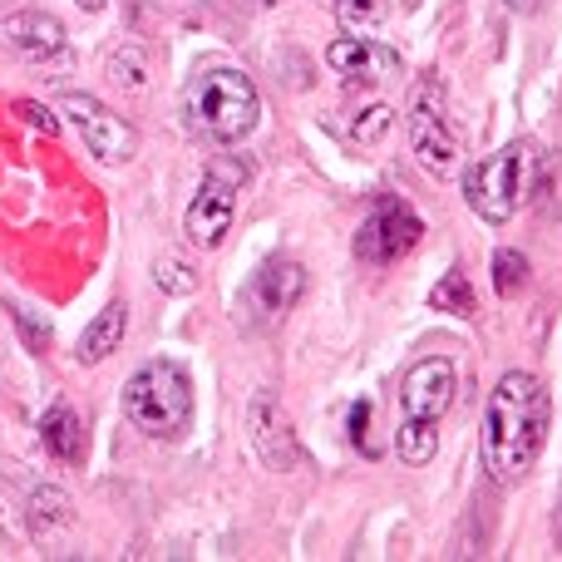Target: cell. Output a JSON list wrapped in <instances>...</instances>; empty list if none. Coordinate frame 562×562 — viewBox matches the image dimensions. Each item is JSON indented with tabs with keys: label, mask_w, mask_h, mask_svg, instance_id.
Masks as SVG:
<instances>
[{
	"label": "cell",
	"mask_w": 562,
	"mask_h": 562,
	"mask_svg": "<svg viewBox=\"0 0 562 562\" xmlns=\"http://www.w3.org/2000/svg\"><path fill=\"white\" fill-rule=\"evenodd\" d=\"M0 45L20 59L45 65V59L65 55V25L55 15H45V10H20V15L0 20Z\"/></svg>",
	"instance_id": "8fae6325"
},
{
	"label": "cell",
	"mask_w": 562,
	"mask_h": 562,
	"mask_svg": "<svg viewBox=\"0 0 562 562\" xmlns=\"http://www.w3.org/2000/svg\"><path fill=\"white\" fill-rule=\"evenodd\" d=\"M429 306H435V311H454V316H469V311H474L469 277L464 272H445V277H439V286L429 291Z\"/></svg>",
	"instance_id": "e0dca14e"
},
{
	"label": "cell",
	"mask_w": 562,
	"mask_h": 562,
	"mask_svg": "<svg viewBox=\"0 0 562 562\" xmlns=\"http://www.w3.org/2000/svg\"><path fill=\"white\" fill-rule=\"evenodd\" d=\"M366 419H370V405H366V400H360V405L350 409V439H356V445H360V449H366V454H370V439H366Z\"/></svg>",
	"instance_id": "484cf974"
},
{
	"label": "cell",
	"mask_w": 562,
	"mask_h": 562,
	"mask_svg": "<svg viewBox=\"0 0 562 562\" xmlns=\"http://www.w3.org/2000/svg\"><path fill=\"white\" fill-rule=\"evenodd\" d=\"M59 109H65V119H75V128L85 134V148L99 158V164H128V158L138 154V134L114 114V109L99 104V99L69 94Z\"/></svg>",
	"instance_id": "ba28073f"
},
{
	"label": "cell",
	"mask_w": 562,
	"mask_h": 562,
	"mask_svg": "<svg viewBox=\"0 0 562 562\" xmlns=\"http://www.w3.org/2000/svg\"><path fill=\"white\" fill-rule=\"evenodd\" d=\"M533 168H538L533 144H508V148H498V154L479 158L464 173L469 207L494 227L508 223V217L518 213V203L528 198V188H533Z\"/></svg>",
	"instance_id": "277c9868"
},
{
	"label": "cell",
	"mask_w": 562,
	"mask_h": 562,
	"mask_svg": "<svg viewBox=\"0 0 562 562\" xmlns=\"http://www.w3.org/2000/svg\"><path fill=\"white\" fill-rule=\"evenodd\" d=\"M548 419H553L548 390L528 370H508L484 409V464L494 484H518L533 474L548 439Z\"/></svg>",
	"instance_id": "6da1fadb"
},
{
	"label": "cell",
	"mask_w": 562,
	"mask_h": 562,
	"mask_svg": "<svg viewBox=\"0 0 562 562\" xmlns=\"http://www.w3.org/2000/svg\"><path fill=\"white\" fill-rule=\"evenodd\" d=\"M380 0H336V15L346 20V25H366V20H375Z\"/></svg>",
	"instance_id": "cb8c5ba5"
},
{
	"label": "cell",
	"mask_w": 562,
	"mask_h": 562,
	"mask_svg": "<svg viewBox=\"0 0 562 562\" xmlns=\"http://www.w3.org/2000/svg\"><path fill=\"white\" fill-rule=\"evenodd\" d=\"M243 178H247L243 164H207L203 183H198L193 203L183 213V233L193 247H203V252L223 247L227 227L237 217V188H243Z\"/></svg>",
	"instance_id": "5b68a950"
},
{
	"label": "cell",
	"mask_w": 562,
	"mask_h": 562,
	"mask_svg": "<svg viewBox=\"0 0 562 562\" xmlns=\"http://www.w3.org/2000/svg\"><path fill=\"white\" fill-rule=\"evenodd\" d=\"M326 65L336 69L340 79H350V85H385V79H400V69H405L395 49L380 45V40H366V35L330 40Z\"/></svg>",
	"instance_id": "30bf717a"
},
{
	"label": "cell",
	"mask_w": 562,
	"mask_h": 562,
	"mask_svg": "<svg viewBox=\"0 0 562 562\" xmlns=\"http://www.w3.org/2000/svg\"><path fill=\"white\" fill-rule=\"evenodd\" d=\"M252 5H281V0H252Z\"/></svg>",
	"instance_id": "f1b7e54d"
},
{
	"label": "cell",
	"mask_w": 562,
	"mask_h": 562,
	"mask_svg": "<svg viewBox=\"0 0 562 562\" xmlns=\"http://www.w3.org/2000/svg\"><path fill=\"white\" fill-rule=\"evenodd\" d=\"M419 237H425L419 217L409 213L400 198H380L375 213H370L366 223H360V233H356V257H360V262L390 267V262H400V257H405Z\"/></svg>",
	"instance_id": "52a82bcc"
},
{
	"label": "cell",
	"mask_w": 562,
	"mask_h": 562,
	"mask_svg": "<svg viewBox=\"0 0 562 562\" xmlns=\"http://www.w3.org/2000/svg\"><path fill=\"white\" fill-rule=\"evenodd\" d=\"M124 330H128V311H124V301H114V306L99 311L94 326L79 336V360H85V366H99L104 356H114V350L124 346Z\"/></svg>",
	"instance_id": "9a60e30c"
},
{
	"label": "cell",
	"mask_w": 562,
	"mask_h": 562,
	"mask_svg": "<svg viewBox=\"0 0 562 562\" xmlns=\"http://www.w3.org/2000/svg\"><path fill=\"white\" fill-rule=\"evenodd\" d=\"M257 114H262V99H257L252 79L227 65L203 69L183 94L188 128L203 134L207 144H237V138H247L257 128Z\"/></svg>",
	"instance_id": "7a4b0ae2"
},
{
	"label": "cell",
	"mask_w": 562,
	"mask_h": 562,
	"mask_svg": "<svg viewBox=\"0 0 562 562\" xmlns=\"http://www.w3.org/2000/svg\"><path fill=\"white\" fill-rule=\"evenodd\" d=\"M409 148H415L419 168L429 178L459 173V138L445 119V85L439 79L415 89V104H409Z\"/></svg>",
	"instance_id": "8992f818"
},
{
	"label": "cell",
	"mask_w": 562,
	"mask_h": 562,
	"mask_svg": "<svg viewBox=\"0 0 562 562\" xmlns=\"http://www.w3.org/2000/svg\"><path fill=\"white\" fill-rule=\"evenodd\" d=\"M154 281L168 291V296H188V291L198 286V272H193V267H183L178 257H158V262H154Z\"/></svg>",
	"instance_id": "7402d4cb"
},
{
	"label": "cell",
	"mask_w": 562,
	"mask_h": 562,
	"mask_svg": "<svg viewBox=\"0 0 562 562\" xmlns=\"http://www.w3.org/2000/svg\"><path fill=\"white\" fill-rule=\"evenodd\" d=\"M15 114H20V119H25V124H30V128H40V134H45V138H55V134H59L55 114H49V109H45V104H30V99H20V104H15Z\"/></svg>",
	"instance_id": "603a6c76"
},
{
	"label": "cell",
	"mask_w": 562,
	"mask_h": 562,
	"mask_svg": "<svg viewBox=\"0 0 562 562\" xmlns=\"http://www.w3.org/2000/svg\"><path fill=\"white\" fill-rule=\"evenodd\" d=\"M439 449V425H425V419H400L395 429V454L405 459V464H429Z\"/></svg>",
	"instance_id": "2e32d148"
},
{
	"label": "cell",
	"mask_w": 562,
	"mask_h": 562,
	"mask_svg": "<svg viewBox=\"0 0 562 562\" xmlns=\"http://www.w3.org/2000/svg\"><path fill=\"white\" fill-rule=\"evenodd\" d=\"M59 524H69V498L55 494V488H40V494L30 498V528L45 533V528H59Z\"/></svg>",
	"instance_id": "ac0fdd59"
},
{
	"label": "cell",
	"mask_w": 562,
	"mask_h": 562,
	"mask_svg": "<svg viewBox=\"0 0 562 562\" xmlns=\"http://www.w3.org/2000/svg\"><path fill=\"white\" fill-rule=\"evenodd\" d=\"M40 435H45V449L59 459V464H79L85 459V419H79L75 405H49V415L40 419Z\"/></svg>",
	"instance_id": "5bb4252c"
},
{
	"label": "cell",
	"mask_w": 562,
	"mask_h": 562,
	"mask_svg": "<svg viewBox=\"0 0 562 562\" xmlns=\"http://www.w3.org/2000/svg\"><path fill=\"white\" fill-rule=\"evenodd\" d=\"M252 449L267 469H277V474H286V469L301 464V445H296V435H291L286 415H281V405L272 395L252 400Z\"/></svg>",
	"instance_id": "7c38bea8"
},
{
	"label": "cell",
	"mask_w": 562,
	"mask_h": 562,
	"mask_svg": "<svg viewBox=\"0 0 562 562\" xmlns=\"http://www.w3.org/2000/svg\"><path fill=\"white\" fill-rule=\"evenodd\" d=\"M301 291H306V272H301L296 262H272V267H262V272L252 277V286H247V311L277 321V316H286V311L296 306Z\"/></svg>",
	"instance_id": "4fadbf2b"
},
{
	"label": "cell",
	"mask_w": 562,
	"mask_h": 562,
	"mask_svg": "<svg viewBox=\"0 0 562 562\" xmlns=\"http://www.w3.org/2000/svg\"><path fill=\"white\" fill-rule=\"evenodd\" d=\"M79 5H85V10H99V5H104V0H79Z\"/></svg>",
	"instance_id": "83f0119b"
},
{
	"label": "cell",
	"mask_w": 562,
	"mask_h": 562,
	"mask_svg": "<svg viewBox=\"0 0 562 562\" xmlns=\"http://www.w3.org/2000/svg\"><path fill=\"white\" fill-rule=\"evenodd\" d=\"M15 321H20V336H25V346H35V350L49 346V326H45V321H35L30 311H20V306H15Z\"/></svg>",
	"instance_id": "d4e9b609"
},
{
	"label": "cell",
	"mask_w": 562,
	"mask_h": 562,
	"mask_svg": "<svg viewBox=\"0 0 562 562\" xmlns=\"http://www.w3.org/2000/svg\"><path fill=\"white\" fill-rule=\"evenodd\" d=\"M124 415L134 419L144 435L178 439L193 425V380L173 360H148L128 375L124 385Z\"/></svg>",
	"instance_id": "3957f363"
},
{
	"label": "cell",
	"mask_w": 562,
	"mask_h": 562,
	"mask_svg": "<svg viewBox=\"0 0 562 562\" xmlns=\"http://www.w3.org/2000/svg\"><path fill=\"white\" fill-rule=\"evenodd\" d=\"M494 286L498 296H518L528 286V262L518 252H494Z\"/></svg>",
	"instance_id": "44dd1931"
},
{
	"label": "cell",
	"mask_w": 562,
	"mask_h": 562,
	"mask_svg": "<svg viewBox=\"0 0 562 562\" xmlns=\"http://www.w3.org/2000/svg\"><path fill=\"white\" fill-rule=\"evenodd\" d=\"M454 390H459V375H454V360L445 356H425L419 366H409L405 385H400V409L405 419H425V425H439L454 405Z\"/></svg>",
	"instance_id": "9c48e42d"
},
{
	"label": "cell",
	"mask_w": 562,
	"mask_h": 562,
	"mask_svg": "<svg viewBox=\"0 0 562 562\" xmlns=\"http://www.w3.org/2000/svg\"><path fill=\"white\" fill-rule=\"evenodd\" d=\"M109 75H114L124 89H144V79H148V55H144L138 45L114 49V59H109Z\"/></svg>",
	"instance_id": "d6986e66"
},
{
	"label": "cell",
	"mask_w": 562,
	"mask_h": 562,
	"mask_svg": "<svg viewBox=\"0 0 562 562\" xmlns=\"http://www.w3.org/2000/svg\"><path fill=\"white\" fill-rule=\"evenodd\" d=\"M390 104H370V109H360L356 119H350V138L356 144H380V138L390 134Z\"/></svg>",
	"instance_id": "ffe728a7"
},
{
	"label": "cell",
	"mask_w": 562,
	"mask_h": 562,
	"mask_svg": "<svg viewBox=\"0 0 562 562\" xmlns=\"http://www.w3.org/2000/svg\"><path fill=\"white\" fill-rule=\"evenodd\" d=\"M508 5H514V10H533L538 0H508Z\"/></svg>",
	"instance_id": "4316f807"
}]
</instances>
